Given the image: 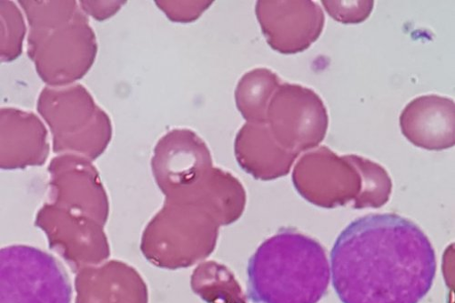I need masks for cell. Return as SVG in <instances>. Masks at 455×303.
<instances>
[{
	"label": "cell",
	"instance_id": "3957f363",
	"mask_svg": "<svg viewBox=\"0 0 455 303\" xmlns=\"http://www.w3.org/2000/svg\"><path fill=\"white\" fill-rule=\"evenodd\" d=\"M220 227L200 201L166 199L164 208L147 224L140 251L158 268H188L214 251Z\"/></svg>",
	"mask_w": 455,
	"mask_h": 303
},
{
	"label": "cell",
	"instance_id": "7a4b0ae2",
	"mask_svg": "<svg viewBox=\"0 0 455 303\" xmlns=\"http://www.w3.org/2000/svg\"><path fill=\"white\" fill-rule=\"evenodd\" d=\"M330 280L323 246L291 229L262 243L249 261V294L253 303H318Z\"/></svg>",
	"mask_w": 455,
	"mask_h": 303
},
{
	"label": "cell",
	"instance_id": "52a82bcc",
	"mask_svg": "<svg viewBox=\"0 0 455 303\" xmlns=\"http://www.w3.org/2000/svg\"><path fill=\"white\" fill-rule=\"evenodd\" d=\"M255 12L268 45L284 55L308 50L325 24L322 8L312 0H259Z\"/></svg>",
	"mask_w": 455,
	"mask_h": 303
},
{
	"label": "cell",
	"instance_id": "7c38bea8",
	"mask_svg": "<svg viewBox=\"0 0 455 303\" xmlns=\"http://www.w3.org/2000/svg\"><path fill=\"white\" fill-rule=\"evenodd\" d=\"M235 154L246 173L264 181L288 175L299 157L276 141L267 124H244L235 138Z\"/></svg>",
	"mask_w": 455,
	"mask_h": 303
},
{
	"label": "cell",
	"instance_id": "ba28073f",
	"mask_svg": "<svg viewBox=\"0 0 455 303\" xmlns=\"http://www.w3.org/2000/svg\"><path fill=\"white\" fill-rule=\"evenodd\" d=\"M35 226L46 235L51 250L60 255L76 274L109 257L105 226L97 221L75 219L46 205L37 212Z\"/></svg>",
	"mask_w": 455,
	"mask_h": 303
},
{
	"label": "cell",
	"instance_id": "8992f818",
	"mask_svg": "<svg viewBox=\"0 0 455 303\" xmlns=\"http://www.w3.org/2000/svg\"><path fill=\"white\" fill-rule=\"evenodd\" d=\"M292 183L303 199L323 209L355 202L362 187L361 176L347 155L339 156L326 146L301 156L294 166Z\"/></svg>",
	"mask_w": 455,
	"mask_h": 303
},
{
	"label": "cell",
	"instance_id": "9a60e30c",
	"mask_svg": "<svg viewBox=\"0 0 455 303\" xmlns=\"http://www.w3.org/2000/svg\"><path fill=\"white\" fill-rule=\"evenodd\" d=\"M347 158L357 169L362 179L361 192L353 208L363 210L385 206L393 192V182L387 171L380 164L358 155H351Z\"/></svg>",
	"mask_w": 455,
	"mask_h": 303
},
{
	"label": "cell",
	"instance_id": "277c9868",
	"mask_svg": "<svg viewBox=\"0 0 455 303\" xmlns=\"http://www.w3.org/2000/svg\"><path fill=\"white\" fill-rule=\"evenodd\" d=\"M2 303H70L72 288L52 254L28 245L2 250Z\"/></svg>",
	"mask_w": 455,
	"mask_h": 303
},
{
	"label": "cell",
	"instance_id": "5bb4252c",
	"mask_svg": "<svg viewBox=\"0 0 455 303\" xmlns=\"http://www.w3.org/2000/svg\"><path fill=\"white\" fill-rule=\"evenodd\" d=\"M191 286L206 303H247L235 275L225 265L213 260L198 265L192 275Z\"/></svg>",
	"mask_w": 455,
	"mask_h": 303
},
{
	"label": "cell",
	"instance_id": "6da1fadb",
	"mask_svg": "<svg viewBox=\"0 0 455 303\" xmlns=\"http://www.w3.org/2000/svg\"><path fill=\"white\" fill-rule=\"evenodd\" d=\"M331 272L343 303H419L433 286L436 257L428 237L410 219L371 214L339 235Z\"/></svg>",
	"mask_w": 455,
	"mask_h": 303
},
{
	"label": "cell",
	"instance_id": "4fadbf2b",
	"mask_svg": "<svg viewBox=\"0 0 455 303\" xmlns=\"http://www.w3.org/2000/svg\"><path fill=\"white\" fill-rule=\"evenodd\" d=\"M281 86L278 75L267 68L247 72L235 91L236 106L249 124H267L270 101Z\"/></svg>",
	"mask_w": 455,
	"mask_h": 303
},
{
	"label": "cell",
	"instance_id": "9c48e42d",
	"mask_svg": "<svg viewBox=\"0 0 455 303\" xmlns=\"http://www.w3.org/2000/svg\"><path fill=\"white\" fill-rule=\"evenodd\" d=\"M213 168L210 149L191 131H173L163 138L156 148L153 171L166 197L195 187Z\"/></svg>",
	"mask_w": 455,
	"mask_h": 303
},
{
	"label": "cell",
	"instance_id": "30bf717a",
	"mask_svg": "<svg viewBox=\"0 0 455 303\" xmlns=\"http://www.w3.org/2000/svg\"><path fill=\"white\" fill-rule=\"evenodd\" d=\"M76 303H148L140 274L121 260L84 267L75 279Z\"/></svg>",
	"mask_w": 455,
	"mask_h": 303
},
{
	"label": "cell",
	"instance_id": "8fae6325",
	"mask_svg": "<svg viewBox=\"0 0 455 303\" xmlns=\"http://www.w3.org/2000/svg\"><path fill=\"white\" fill-rule=\"evenodd\" d=\"M403 135L414 146L444 150L455 144V104L451 99L426 95L412 100L401 113Z\"/></svg>",
	"mask_w": 455,
	"mask_h": 303
},
{
	"label": "cell",
	"instance_id": "2e32d148",
	"mask_svg": "<svg viewBox=\"0 0 455 303\" xmlns=\"http://www.w3.org/2000/svg\"><path fill=\"white\" fill-rule=\"evenodd\" d=\"M327 13L336 21L343 24H359L371 15L374 2L372 0H345V2H322Z\"/></svg>",
	"mask_w": 455,
	"mask_h": 303
},
{
	"label": "cell",
	"instance_id": "5b68a950",
	"mask_svg": "<svg viewBox=\"0 0 455 303\" xmlns=\"http://www.w3.org/2000/svg\"><path fill=\"white\" fill-rule=\"evenodd\" d=\"M267 124L276 141L299 156L323 141L329 127L328 111L312 89L283 84L270 101Z\"/></svg>",
	"mask_w": 455,
	"mask_h": 303
}]
</instances>
